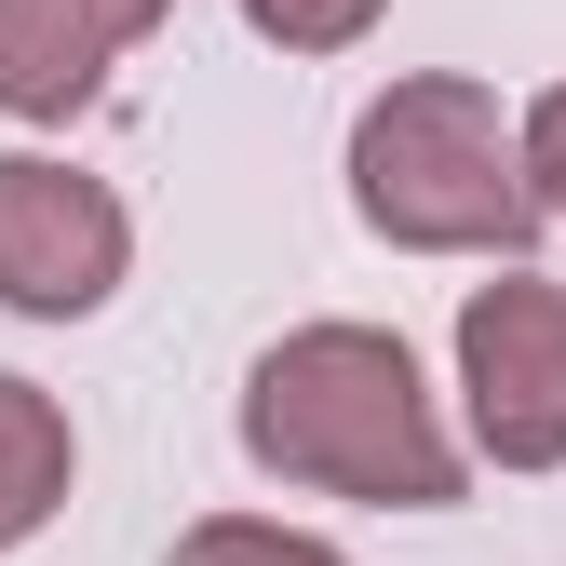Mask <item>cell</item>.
I'll list each match as a JSON object with an SVG mask.
<instances>
[{
    "mask_svg": "<svg viewBox=\"0 0 566 566\" xmlns=\"http://www.w3.org/2000/svg\"><path fill=\"white\" fill-rule=\"evenodd\" d=\"M163 566H350V553L311 539V526H270V513H217V526H189Z\"/></svg>",
    "mask_w": 566,
    "mask_h": 566,
    "instance_id": "7",
    "label": "cell"
},
{
    "mask_svg": "<svg viewBox=\"0 0 566 566\" xmlns=\"http://www.w3.org/2000/svg\"><path fill=\"white\" fill-rule=\"evenodd\" d=\"M67 472H82L67 405H54L41 378H0V553H28V539L67 513Z\"/></svg>",
    "mask_w": 566,
    "mask_h": 566,
    "instance_id": "6",
    "label": "cell"
},
{
    "mask_svg": "<svg viewBox=\"0 0 566 566\" xmlns=\"http://www.w3.org/2000/svg\"><path fill=\"white\" fill-rule=\"evenodd\" d=\"M243 459L311 500H365V513H446L459 500V432L418 350L391 324H297L256 350L243 378Z\"/></svg>",
    "mask_w": 566,
    "mask_h": 566,
    "instance_id": "1",
    "label": "cell"
},
{
    "mask_svg": "<svg viewBox=\"0 0 566 566\" xmlns=\"http://www.w3.org/2000/svg\"><path fill=\"white\" fill-rule=\"evenodd\" d=\"M54 14H82V28H95L108 54H135V41H149V28L176 14V0H54Z\"/></svg>",
    "mask_w": 566,
    "mask_h": 566,
    "instance_id": "10",
    "label": "cell"
},
{
    "mask_svg": "<svg viewBox=\"0 0 566 566\" xmlns=\"http://www.w3.org/2000/svg\"><path fill=\"white\" fill-rule=\"evenodd\" d=\"M350 217L391 256L526 270L539 202H526V163H513V108L485 82H459V67H418V82L365 95V122H350Z\"/></svg>",
    "mask_w": 566,
    "mask_h": 566,
    "instance_id": "2",
    "label": "cell"
},
{
    "mask_svg": "<svg viewBox=\"0 0 566 566\" xmlns=\"http://www.w3.org/2000/svg\"><path fill=\"white\" fill-rule=\"evenodd\" d=\"M459 405L500 472H566V283L500 270L459 297Z\"/></svg>",
    "mask_w": 566,
    "mask_h": 566,
    "instance_id": "3",
    "label": "cell"
},
{
    "mask_svg": "<svg viewBox=\"0 0 566 566\" xmlns=\"http://www.w3.org/2000/svg\"><path fill=\"white\" fill-rule=\"evenodd\" d=\"M391 0H243V28L283 41V54H350V41H378Z\"/></svg>",
    "mask_w": 566,
    "mask_h": 566,
    "instance_id": "8",
    "label": "cell"
},
{
    "mask_svg": "<svg viewBox=\"0 0 566 566\" xmlns=\"http://www.w3.org/2000/svg\"><path fill=\"white\" fill-rule=\"evenodd\" d=\"M135 270V217L122 189L82 163H41V149H0V311L28 324H82L122 297Z\"/></svg>",
    "mask_w": 566,
    "mask_h": 566,
    "instance_id": "4",
    "label": "cell"
},
{
    "mask_svg": "<svg viewBox=\"0 0 566 566\" xmlns=\"http://www.w3.org/2000/svg\"><path fill=\"white\" fill-rule=\"evenodd\" d=\"M108 41L82 28V14H54V0H0V108L14 122H82L95 95H108Z\"/></svg>",
    "mask_w": 566,
    "mask_h": 566,
    "instance_id": "5",
    "label": "cell"
},
{
    "mask_svg": "<svg viewBox=\"0 0 566 566\" xmlns=\"http://www.w3.org/2000/svg\"><path fill=\"white\" fill-rule=\"evenodd\" d=\"M513 163H526V202H539V217H566V82L513 122Z\"/></svg>",
    "mask_w": 566,
    "mask_h": 566,
    "instance_id": "9",
    "label": "cell"
}]
</instances>
